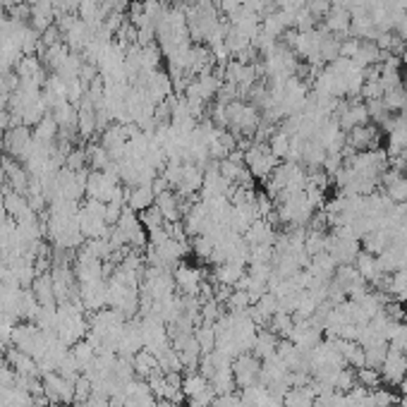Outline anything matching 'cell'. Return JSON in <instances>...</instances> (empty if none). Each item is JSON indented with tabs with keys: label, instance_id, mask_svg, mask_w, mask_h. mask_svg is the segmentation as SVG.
Here are the masks:
<instances>
[{
	"label": "cell",
	"instance_id": "1",
	"mask_svg": "<svg viewBox=\"0 0 407 407\" xmlns=\"http://www.w3.org/2000/svg\"><path fill=\"white\" fill-rule=\"evenodd\" d=\"M84 307L82 302H60L58 305V328L55 336L60 338L65 345H75V343L84 341L89 333V319L84 316Z\"/></svg>",
	"mask_w": 407,
	"mask_h": 407
},
{
	"label": "cell",
	"instance_id": "2",
	"mask_svg": "<svg viewBox=\"0 0 407 407\" xmlns=\"http://www.w3.org/2000/svg\"><path fill=\"white\" fill-rule=\"evenodd\" d=\"M175 278L173 271L159 269V266H146L142 271V283H139V295L142 300L161 302L175 295Z\"/></svg>",
	"mask_w": 407,
	"mask_h": 407
},
{
	"label": "cell",
	"instance_id": "3",
	"mask_svg": "<svg viewBox=\"0 0 407 407\" xmlns=\"http://www.w3.org/2000/svg\"><path fill=\"white\" fill-rule=\"evenodd\" d=\"M314 211L316 208L309 204L305 192H297V195L275 199V216H278V223H285L288 228H305L307 223L314 218Z\"/></svg>",
	"mask_w": 407,
	"mask_h": 407
},
{
	"label": "cell",
	"instance_id": "4",
	"mask_svg": "<svg viewBox=\"0 0 407 407\" xmlns=\"http://www.w3.org/2000/svg\"><path fill=\"white\" fill-rule=\"evenodd\" d=\"M53 336V333H46V331H41L36 323H17L15 326V331H12V345L17 347V350H22V352H27L31 354V357L39 362L41 357L46 354V347H48V338Z\"/></svg>",
	"mask_w": 407,
	"mask_h": 407
},
{
	"label": "cell",
	"instance_id": "5",
	"mask_svg": "<svg viewBox=\"0 0 407 407\" xmlns=\"http://www.w3.org/2000/svg\"><path fill=\"white\" fill-rule=\"evenodd\" d=\"M280 161L275 159L273 154H271L269 144H257L254 142L249 146L247 151H244V165H247V170L252 173L254 180H269L271 173H273L275 168H278Z\"/></svg>",
	"mask_w": 407,
	"mask_h": 407
},
{
	"label": "cell",
	"instance_id": "6",
	"mask_svg": "<svg viewBox=\"0 0 407 407\" xmlns=\"http://www.w3.org/2000/svg\"><path fill=\"white\" fill-rule=\"evenodd\" d=\"M44 383V395L53 407H67L75 403V383L70 379H65L58 372H48L41 377Z\"/></svg>",
	"mask_w": 407,
	"mask_h": 407
},
{
	"label": "cell",
	"instance_id": "7",
	"mask_svg": "<svg viewBox=\"0 0 407 407\" xmlns=\"http://www.w3.org/2000/svg\"><path fill=\"white\" fill-rule=\"evenodd\" d=\"M182 226H185V230H187L190 237H199V235L211 233V228L216 226V223H213L211 211H208L206 201H204V199L190 201L185 216H182Z\"/></svg>",
	"mask_w": 407,
	"mask_h": 407
},
{
	"label": "cell",
	"instance_id": "8",
	"mask_svg": "<svg viewBox=\"0 0 407 407\" xmlns=\"http://www.w3.org/2000/svg\"><path fill=\"white\" fill-rule=\"evenodd\" d=\"M72 269H75V278H77V285H80V288L106 280L103 262L98 257H91V254H87L84 249H80V254H77V259H75V264H72Z\"/></svg>",
	"mask_w": 407,
	"mask_h": 407
},
{
	"label": "cell",
	"instance_id": "9",
	"mask_svg": "<svg viewBox=\"0 0 407 407\" xmlns=\"http://www.w3.org/2000/svg\"><path fill=\"white\" fill-rule=\"evenodd\" d=\"M233 377L235 386L239 388H249V386H257L259 377H262V359H257L252 352H244L239 357L233 359Z\"/></svg>",
	"mask_w": 407,
	"mask_h": 407
},
{
	"label": "cell",
	"instance_id": "10",
	"mask_svg": "<svg viewBox=\"0 0 407 407\" xmlns=\"http://www.w3.org/2000/svg\"><path fill=\"white\" fill-rule=\"evenodd\" d=\"M326 252L333 257V262L338 266L354 264L357 254L362 252V242L357 237H345V235H328V247Z\"/></svg>",
	"mask_w": 407,
	"mask_h": 407
},
{
	"label": "cell",
	"instance_id": "11",
	"mask_svg": "<svg viewBox=\"0 0 407 407\" xmlns=\"http://www.w3.org/2000/svg\"><path fill=\"white\" fill-rule=\"evenodd\" d=\"M192 201H195V199H192ZM154 206L159 208L161 216H163L168 223H177V221H182V216H185L190 201L182 199V197L177 195L175 190H165V192H161V195H156Z\"/></svg>",
	"mask_w": 407,
	"mask_h": 407
},
{
	"label": "cell",
	"instance_id": "12",
	"mask_svg": "<svg viewBox=\"0 0 407 407\" xmlns=\"http://www.w3.org/2000/svg\"><path fill=\"white\" fill-rule=\"evenodd\" d=\"M173 278H175V288L182 292V297H199L201 285H204V275L197 266L180 264L173 271Z\"/></svg>",
	"mask_w": 407,
	"mask_h": 407
},
{
	"label": "cell",
	"instance_id": "13",
	"mask_svg": "<svg viewBox=\"0 0 407 407\" xmlns=\"http://www.w3.org/2000/svg\"><path fill=\"white\" fill-rule=\"evenodd\" d=\"M379 374L381 381H386L388 386H400V381L407 377V354L395 347H388V354H386Z\"/></svg>",
	"mask_w": 407,
	"mask_h": 407
},
{
	"label": "cell",
	"instance_id": "14",
	"mask_svg": "<svg viewBox=\"0 0 407 407\" xmlns=\"http://www.w3.org/2000/svg\"><path fill=\"white\" fill-rule=\"evenodd\" d=\"M31 139H34V134H31V129L27 125H15V127H10L8 132H5L3 137V146H5V156H12L15 161H22L24 154H27Z\"/></svg>",
	"mask_w": 407,
	"mask_h": 407
},
{
	"label": "cell",
	"instance_id": "15",
	"mask_svg": "<svg viewBox=\"0 0 407 407\" xmlns=\"http://www.w3.org/2000/svg\"><path fill=\"white\" fill-rule=\"evenodd\" d=\"M201 187H204V168L192 163V161H187V163L182 165V177H180V182H177L175 192L182 199L192 201L201 192Z\"/></svg>",
	"mask_w": 407,
	"mask_h": 407
},
{
	"label": "cell",
	"instance_id": "16",
	"mask_svg": "<svg viewBox=\"0 0 407 407\" xmlns=\"http://www.w3.org/2000/svg\"><path fill=\"white\" fill-rule=\"evenodd\" d=\"M321 338H323V331L319 326H314L309 319H300L292 326L288 341H292L300 350H305V352H311L321 343Z\"/></svg>",
	"mask_w": 407,
	"mask_h": 407
},
{
	"label": "cell",
	"instance_id": "17",
	"mask_svg": "<svg viewBox=\"0 0 407 407\" xmlns=\"http://www.w3.org/2000/svg\"><path fill=\"white\" fill-rule=\"evenodd\" d=\"M381 132L379 125H359V127L350 129L345 134V146L350 151H367V149H379Z\"/></svg>",
	"mask_w": 407,
	"mask_h": 407
},
{
	"label": "cell",
	"instance_id": "18",
	"mask_svg": "<svg viewBox=\"0 0 407 407\" xmlns=\"http://www.w3.org/2000/svg\"><path fill=\"white\" fill-rule=\"evenodd\" d=\"M139 350H144L142 326H139V321L127 319L125 321V326H123V333H120L116 352L120 354V357H134Z\"/></svg>",
	"mask_w": 407,
	"mask_h": 407
},
{
	"label": "cell",
	"instance_id": "19",
	"mask_svg": "<svg viewBox=\"0 0 407 407\" xmlns=\"http://www.w3.org/2000/svg\"><path fill=\"white\" fill-rule=\"evenodd\" d=\"M0 206H3V211L8 213V218H12L15 223L24 221V218H29L36 213L29 204V197L19 195V192H15V190L3 192V197H0Z\"/></svg>",
	"mask_w": 407,
	"mask_h": 407
},
{
	"label": "cell",
	"instance_id": "20",
	"mask_svg": "<svg viewBox=\"0 0 407 407\" xmlns=\"http://www.w3.org/2000/svg\"><path fill=\"white\" fill-rule=\"evenodd\" d=\"M5 362L12 367V372L17 374V377H29V379L41 377L39 362H36L31 354L22 352V350H17L15 345L10 347V350H5Z\"/></svg>",
	"mask_w": 407,
	"mask_h": 407
},
{
	"label": "cell",
	"instance_id": "21",
	"mask_svg": "<svg viewBox=\"0 0 407 407\" xmlns=\"http://www.w3.org/2000/svg\"><path fill=\"white\" fill-rule=\"evenodd\" d=\"M278 233H275V226L269 221V218H257L247 230L242 233V239L247 242V247H259V244H273Z\"/></svg>",
	"mask_w": 407,
	"mask_h": 407
},
{
	"label": "cell",
	"instance_id": "22",
	"mask_svg": "<svg viewBox=\"0 0 407 407\" xmlns=\"http://www.w3.org/2000/svg\"><path fill=\"white\" fill-rule=\"evenodd\" d=\"M244 273H247V262H237V259H233V262L216 264V269H213V280H216L218 285L237 288V283L244 278Z\"/></svg>",
	"mask_w": 407,
	"mask_h": 407
},
{
	"label": "cell",
	"instance_id": "23",
	"mask_svg": "<svg viewBox=\"0 0 407 407\" xmlns=\"http://www.w3.org/2000/svg\"><path fill=\"white\" fill-rule=\"evenodd\" d=\"M156 201V192L151 185H132L125 187V204H127L129 211L142 213L149 206H154Z\"/></svg>",
	"mask_w": 407,
	"mask_h": 407
},
{
	"label": "cell",
	"instance_id": "24",
	"mask_svg": "<svg viewBox=\"0 0 407 407\" xmlns=\"http://www.w3.org/2000/svg\"><path fill=\"white\" fill-rule=\"evenodd\" d=\"M80 300H82V307H84L87 311H91V314L98 309H106L108 307V280H101V283L80 288Z\"/></svg>",
	"mask_w": 407,
	"mask_h": 407
},
{
	"label": "cell",
	"instance_id": "25",
	"mask_svg": "<svg viewBox=\"0 0 407 407\" xmlns=\"http://www.w3.org/2000/svg\"><path fill=\"white\" fill-rule=\"evenodd\" d=\"M350 24H352V15H350L347 8H341V5H331V10L323 17V29L331 31L338 39L350 34Z\"/></svg>",
	"mask_w": 407,
	"mask_h": 407
},
{
	"label": "cell",
	"instance_id": "26",
	"mask_svg": "<svg viewBox=\"0 0 407 407\" xmlns=\"http://www.w3.org/2000/svg\"><path fill=\"white\" fill-rule=\"evenodd\" d=\"M379 266L383 273H395V271L407 269V242L390 244L388 249L379 254Z\"/></svg>",
	"mask_w": 407,
	"mask_h": 407
},
{
	"label": "cell",
	"instance_id": "27",
	"mask_svg": "<svg viewBox=\"0 0 407 407\" xmlns=\"http://www.w3.org/2000/svg\"><path fill=\"white\" fill-rule=\"evenodd\" d=\"M278 343L280 338L275 336L271 328H259L257 331V338H254V345H252V354L257 359H271L275 357V350H278Z\"/></svg>",
	"mask_w": 407,
	"mask_h": 407
},
{
	"label": "cell",
	"instance_id": "28",
	"mask_svg": "<svg viewBox=\"0 0 407 407\" xmlns=\"http://www.w3.org/2000/svg\"><path fill=\"white\" fill-rule=\"evenodd\" d=\"M354 269L359 271V275H362L367 283H377L381 275H383V271H381V266H379V257L364 252V249L357 254V259H354Z\"/></svg>",
	"mask_w": 407,
	"mask_h": 407
},
{
	"label": "cell",
	"instance_id": "29",
	"mask_svg": "<svg viewBox=\"0 0 407 407\" xmlns=\"http://www.w3.org/2000/svg\"><path fill=\"white\" fill-rule=\"evenodd\" d=\"M132 367H134V374H137L139 379H144V381H149L154 374L161 372L159 359H156V354H151L149 350H139V352L134 354Z\"/></svg>",
	"mask_w": 407,
	"mask_h": 407
},
{
	"label": "cell",
	"instance_id": "30",
	"mask_svg": "<svg viewBox=\"0 0 407 407\" xmlns=\"http://www.w3.org/2000/svg\"><path fill=\"white\" fill-rule=\"evenodd\" d=\"M359 242H362L364 252H369V254H374V257H379L383 249L390 247V230H388V228H377V230H372L369 235H364Z\"/></svg>",
	"mask_w": 407,
	"mask_h": 407
},
{
	"label": "cell",
	"instance_id": "31",
	"mask_svg": "<svg viewBox=\"0 0 407 407\" xmlns=\"http://www.w3.org/2000/svg\"><path fill=\"white\" fill-rule=\"evenodd\" d=\"M352 62L357 67H362V70H367V67H372V65H379L381 62V48L374 44V41L359 39V48H357V55L352 58Z\"/></svg>",
	"mask_w": 407,
	"mask_h": 407
},
{
	"label": "cell",
	"instance_id": "32",
	"mask_svg": "<svg viewBox=\"0 0 407 407\" xmlns=\"http://www.w3.org/2000/svg\"><path fill=\"white\" fill-rule=\"evenodd\" d=\"M31 292L36 295L39 305H58L53 295V278H51V271L48 273H39L31 283Z\"/></svg>",
	"mask_w": 407,
	"mask_h": 407
},
{
	"label": "cell",
	"instance_id": "33",
	"mask_svg": "<svg viewBox=\"0 0 407 407\" xmlns=\"http://www.w3.org/2000/svg\"><path fill=\"white\" fill-rule=\"evenodd\" d=\"M208 379L204 377L201 372H187L185 377H182V393H185V398L187 400H195V398H199V395L204 393V390L208 388Z\"/></svg>",
	"mask_w": 407,
	"mask_h": 407
},
{
	"label": "cell",
	"instance_id": "34",
	"mask_svg": "<svg viewBox=\"0 0 407 407\" xmlns=\"http://www.w3.org/2000/svg\"><path fill=\"white\" fill-rule=\"evenodd\" d=\"M328 151L326 146H321L316 139H307L305 144V154H302V165H305L307 170H314V168H321L323 161H326Z\"/></svg>",
	"mask_w": 407,
	"mask_h": 407
},
{
	"label": "cell",
	"instance_id": "35",
	"mask_svg": "<svg viewBox=\"0 0 407 407\" xmlns=\"http://www.w3.org/2000/svg\"><path fill=\"white\" fill-rule=\"evenodd\" d=\"M285 407H314L316 403V393L311 386H302V388H290L283 395Z\"/></svg>",
	"mask_w": 407,
	"mask_h": 407
},
{
	"label": "cell",
	"instance_id": "36",
	"mask_svg": "<svg viewBox=\"0 0 407 407\" xmlns=\"http://www.w3.org/2000/svg\"><path fill=\"white\" fill-rule=\"evenodd\" d=\"M341 41L343 39H338V36H333L331 31L323 29V34H321V48H319V55H321L323 65H331L333 60L341 58Z\"/></svg>",
	"mask_w": 407,
	"mask_h": 407
},
{
	"label": "cell",
	"instance_id": "37",
	"mask_svg": "<svg viewBox=\"0 0 407 407\" xmlns=\"http://www.w3.org/2000/svg\"><path fill=\"white\" fill-rule=\"evenodd\" d=\"M72 350V354H75V359H77V364H80V369H82V374H87L89 369L93 367V362H96V347L91 345V343L87 341H80V343H75V345L70 347Z\"/></svg>",
	"mask_w": 407,
	"mask_h": 407
},
{
	"label": "cell",
	"instance_id": "38",
	"mask_svg": "<svg viewBox=\"0 0 407 407\" xmlns=\"http://www.w3.org/2000/svg\"><path fill=\"white\" fill-rule=\"evenodd\" d=\"M388 341H381V343H374V345H367L364 347V367L369 369H381V364H383L386 354H388Z\"/></svg>",
	"mask_w": 407,
	"mask_h": 407
},
{
	"label": "cell",
	"instance_id": "39",
	"mask_svg": "<svg viewBox=\"0 0 407 407\" xmlns=\"http://www.w3.org/2000/svg\"><path fill=\"white\" fill-rule=\"evenodd\" d=\"M383 103L388 113H407V89L400 84L383 93Z\"/></svg>",
	"mask_w": 407,
	"mask_h": 407
},
{
	"label": "cell",
	"instance_id": "40",
	"mask_svg": "<svg viewBox=\"0 0 407 407\" xmlns=\"http://www.w3.org/2000/svg\"><path fill=\"white\" fill-rule=\"evenodd\" d=\"M111 163H113V161H111V154L106 151V146L91 144L87 149V165L91 170H106Z\"/></svg>",
	"mask_w": 407,
	"mask_h": 407
},
{
	"label": "cell",
	"instance_id": "41",
	"mask_svg": "<svg viewBox=\"0 0 407 407\" xmlns=\"http://www.w3.org/2000/svg\"><path fill=\"white\" fill-rule=\"evenodd\" d=\"M195 338H197V343H199L204 354L216 350V328H213V323H199V326L195 328Z\"/></svg>",
	"mask_w": 407,
	"mask_h": 407
},
{
	"label": "cell",
	"instance_id": "42",
	"mask_svg": "<svg viewBox=\"0 0 407 407\" xmlns=\"http://www.w3.org/2000/svg\"><path fill=\"white\" fill-rule=\"evenodd\" d=\"M139 221H142L144 230L149 233V235H151V233L163 230L165 223H168L163 216H161V211H159V208H156V206H149V208H146V211L139 213Z\"/></svg>",
	"mask_w": 407,
	"mask_h": 407
},
{
	"label": "cell",
	"instance_id": "43",
	"mask_svg": "<svg viewBox=\"0 0 407 407\" xmlns=\"http://www.w3.org/2000/svg\"><path fill=\"white\" fill-rule=\"evenodd\" d=\"M288 146H290V134H285L280 127H275L273 134H271V139H269L271 154H273L278 161L285 159V156H288Z\"/></svg>",
	"mask_w": 407,
	"mask_h": 407
},
{
	"label": "cell",
	"instance_id": "44",
	"mask_svg": "<svg viewBox=\"0 0 407 407\" xmlns=\"http://www.w3.org/2000/svg\"><path fill=\"white\" fill-rule=\"evenodd\" d=\"M213 247H216V239L211 235H199V237L192 239V249H195V257L204 259V262H211Z\"/></svg>",
	"mask_w": 407,
	"mask_h": 407
},
{
	"label": "cell",
	"instance_id": "45",
	"mask_svg": "<svg viewBox=\"0 0 407 407\" xmlns=\"http://www.w3.org/2000/svg\"><path fill=\"white\" fill-rule=\"evenodd\" d=\"M292 326H295V319H292V314H285V311H278V314H273V319L269 321V328L275 333L278 338H288Z\"/></svg>",
	"mask_w": 407,
	"mask_h": 407
},
{
	"label": "cell",
	"instance_id": "46",
	"mask_svg": "<svg viewBox=\"0 0 407 407\" xmlns=\"http://www.w3.org/2000/svg\"><path fill=\"white\" fill-rule=\"evenodd\" d=\"M273 257H275L273 244H259V247H249L247 264H273Z\"/></svg>",
	"mask_w": 407,
	"mask_h": 407
},
{
	"label": "cell",
	"instance_id": "47",
	"mask_svg": "<svg viewBox=\"0 0 407 407\" xmlns=\"http://www.w3.org/2000/svg\"><path fill=\"white\" fill-rule=\"evenodd\" d=\"M316 22H319V19L314 17V15L309 12V10L307 8H300L295 12V27L292 29H297L302 34V31H311V29H316Z\"/></svg>",
	"mask_w": 407,
	"mask_h": 407
},
{
	"label": "cell",
	"instance_id": "48",
	"mask_svg": "<svg viewBox=\"0 0 407 407\" xmlns=\"http://www.w3.org/2000/svg\"><path fill=\"white\" fill-rule=\"evenodd\" d=\"M357 383L364 386V388H369V390H374L381 386V374L377 372V369L362 367V369H357Z\"/></svg>",
	"mask_w": 407,
	"mask_h": 407
},
{
	"label": "cell",
	"instance_id": "49",
	"mask_svg": "<svg viewBox=\"0 0 407 407\" xmlns=\"http://www.w3.org/2000/svg\"><path fill=\"white\" fill-rule=\"evenodd\" d=\"M372 398H374V403H377V407H398V398H395L390 390L381 388V386L372 390Z\"/></svg>",
	"mask_w": 407,
	"mask_h": 407
},
{
	"label": "cell",
	"instance_id": "50",
	"mask_svg": "<svg viewBox=\"0 0 407 407\" xmlns=\"http://www.w3.org/2000/svg\"><path fill=\"white\" fill-rule=\"evenodd\" d=\"M91 390H93L91 381H89L84 374H82V377L75 381V400H77V403H87L89 395H91Z\"/></svg>",
	"mask_w": 407,
	"mask_h": 407
},
{
	"label": "cell",
	"instance_id": "51",
	"mask_svg": "<svg viewBox=\"0 0 407 407\" xmlns=\"http://www.w3.org/2000/svg\"><path fill=\"white\" fill-rule=\"evenodd\" d=\"M393 34H395V36H400V39H403V41H407V15H403V17L395 19V24H393Z\"/></svg>",
	"mask_w": 407,
	"mask_h": 407
},
{
	"label": "cell",
	"instance_id": "52",
	"mask_svg": "<svg viewBox=\"0 0 407 407\" xmlns=\"http://www.w3.org/2000/svg\"><path fill=\"white\" fill-rule=\"evenodd\" d=\"M10 127H12V116L8 108H0V132H8Z\"/></svg>",
	"mask_w": 407,
	"mask_h": 407
},
{
	"label": "cell",
	"instance_id": "53",
	"mask_svg": "<svg viewBox=\"0 0 407 407\" xmlns=\"http://www.w3.org/2000/svg\"><path fill=\"white\" fill-rule=\"evenodd\" d=\"M395 297H398L400 302H407V288H403V290H400V292H398V295H395Z\"/></svg>",
	"mask_w": 407,
	"mask_h": 407
},
{
	"label": "cell",
	"instance_id": "54",
	"mask_svg": "<svg viewBox=\"0 0 407 407\" xmlns=\"http://www.w3.org/2000/svg\"><path fill=\"white\" fill-rule=\"evenodd\" d=\"M400 390H403V395H407V377L400 381Z\"/></svg>",
	"mask_w": 407,
	"mask_h": 407
},
{
	"label": "cell",
	"instance_id": "55",
	"mask_svg": "<svg viewBox=\"0 0 407 407\" xmlns=\"http://www.w3.org/2000/svg\"><path fill=\"white\" fill-rule=\"evenodd\" d=\"M67 407H89L87 403H77V400H75V403H72V405H67Z\"/></svg>",
	"mask_w": 407,
	"mask_h": 407
},
{
	"label": "cell",
	"instance_id": "56",
	"mask_svg": "<svg viewBox=\"0 0 407 407\" xmlns=\"http://www.w3.org/2000/svg\"><path fill=\"white\" fill-rule=\"evenodd\" d=\"M400 60H403V62H405V67H407V48L403 51V55H400Z\"/></svg>",
	"mask_w": 407,
	"mask_h": 407
},
{
	"label": "cell",
	"instance_id": "57",
	"mask_svg": "<svg viewBox=\"0 0 407 407\" xmlns=\"http://www.w3.org/2000/svg\"><path fill=\"white\" fill-rule=\"evenodd\" d=\"M403 87L407 89V70H405V75H403Z\"/></svg>",
	"mask_w": 407,
	"mask_h": 407
},
{
	"label": "cell",
	"instance_id": "58",
	"mask_svg": "<svg viewBox=\"0 0 407 407\" xmlns=\"http://www.w3.org/2000/svg\"><path fill=\"white\" fill-rule=\"evenodd\" d=\"M405 319H407V316H405ZM405 323H407V321H405Z\"/></svg>",
	"mask_w": 407,
	"mask_h": 407
},
{
	"label": "cell",
	"instance_id": "59",
	"mask_svg": "<svg viewBox=\"0 0 407 407\" xmlns=\"http://www.w3.org/2000/svg\"><path fill=\"white\" fill-rule=\"evenodd\" d=\"M48 407H53V405H48Z\"/></svg>",
	"mask_w": 407,
	"mask_h": 407
}]
</instances>
